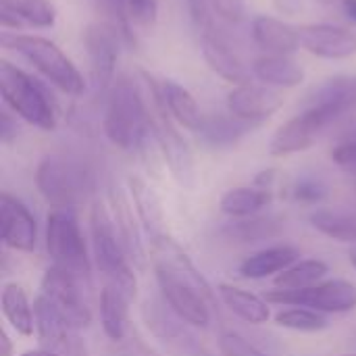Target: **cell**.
<instances>
[{"mask_svg": "<svg viewBox=\"0 0 356 356\" xmlns=\"http://www.w3.org/2000/svg\"><path fill=\"white\" fill-rule=\"evenodd\" d=\"M102 127L108 142L121 150H136L144 144L152 121L134 79L121 75L111 86Z\"/></svg>", "mask_w": 356, "mask_h": 356, "instance_id": "cell-1", "label": "cell"}, {"mask_svg": "<svg viewBox=\"0 0 356 356\" xmlns=\"http://www.w3.org/2000/svg\"><path fill=\"white\" fill-rule=\"evenodd\" d=\"M4 48L15 50L21 58H25L46 81L69 96H79L86 90L83 75L73 65V60L50 40L42 35L27 33H8L0 35Z\"/></svg>", "mask_w": 356, "mask_h": 356, "instance_id": "cell-2", "label": "cell"}, {"mask_svg": "<svg viewBox=\"0 0 356 356\" xmlns=\"http://www.w3.org/2000/svg\"><path fill=\"white\" fill-rule=\"evenodd\" d=\"M90 223H92L94 261L104 277V284L117 288L134 302L138 296V280L134 275L129 257L117 234L113 213H108L104 204H94Z\"/></svg>", "mask_w": 356, "mask_h": 356, "instance_id": "cell-3", "label": "cell"}, {"mask_svg": "<svg viewBox=\"0 0 356 356\" xmlns=\"http://www.w3.org/2000/svg\"><path fill=\"white\" fill-rule=\"evenodd\" d=\"M0 94L6 106L29 125L52 131L56 115L46 86L8 60H0Z\"/></svg>", "mask_w": 356, "mask_h": 356, "instance_id": "cell-4", "label": "cell"}, {"mask_svg": "<svg viewBox=\"0 0 356 356\" xmlns=\"http://www.w3.org/2000/svg\"><path fill=\"white\" fill-rule=\"evenodd\" d=\"M35 184L50 207L73 211L90 192L92 175L86 165L71 156L48 154L38 165Z\"/></svg>", "mask_w": 356, "mask_h": 356, "instance_id": "cell-5", "label": "cell"}, {"mask_svg": "<svg viewBox=\"0 0 356 356\" xmlns=\"http://www.w3.org/2000/svg\"><path fill=\"white\" fill-rule=\"evenodd\" d=\"M46 248L52 265L79 282L90 277V257L79 223L69 209H52L46 221Z\"/></svg>", "mask_w": 356, "mask_h": 356, "instance_id": "cell-6", "label": "cell"}, {"mask_svg": "<svg viewBox=\"0 0 356 356\" xmlns=\"http://www.w3.org/2000/svg\"><path fill=\"white\" fill-rule=\"evenodd\" d=\"M269 305L305 307L317 313H350L356 309V286L346 280H323L305 290H271L267 292Z\"/></svg>", "mask_w": 356, "mask_h": 356, "instance_id": "cell-7", "label": "cell"}, {"mask_svg": "<svg viewBox=\"0 0 356 356\" xmlns=\"http://www.w3.org/2000/svg\"><path fill=\"white\" fill-rule=\"evenodd\" d=\"M79 280L71 273L50 267L46 269L42 284H40V296L56 311V315L75 332L86 330L92 321V313L83 300V294L79 290Z\"/></svg>", "mask_w": 356, "mask_h": 356, "instance_id": "cell-8", "label": "cell"}, {"mask_svg": "<svg viewBox=\"0 0 356 356\" xmlns=\"http://www.w3.org/2000/svg\"><path fill=\"white\" fill-rule=\"evenodd\" d=\"M150 263L154 267L156 277H167L177 284H184L204 298L215 302V292L200 273V269L192 263L188 252L167 234H159L150 240Z\"/></svg>", "mask_w": 356, "mask_h": 356, "instance_id": "cell-9", "label": "cell"}, {"mask_svg": "<svg viewBox=\"0 0 356 356\" xmlns=\"http://www.w3.org/2000/svg\"><path fill=\"white\" fill-rule=\"evenodd\" d=\"M336 119L338 117L330 108L321 104H311L305 113L296 115L273 134L269 144L271 156H290L309 150L317 142L319 134Z\"/></svg>", "mask_w": 356, "mask_h": 356, "instance_id": "cell-10", "label": "cell"}, {"mask_svg": "<svg viewBox=\"0 0 356 356\" xmlns=\"http://www.w3.org/2000/svg\"><path fill=\"white\" fill-rule=\"evenodd\" d=\"M123 33L117 25L106 21H94L83 27L81 40L90 60V71L98 88L115 83V71L119 60V38Z\"/></svg>", "mask_w": 356, "mask_h": 356, "instance_id": "cell-11", "label": "cell"}, {"mask_svg": "<svg viewBox=\"0 0 356 356\" xmlns=\"http://www.w3.org/2000/svg\"><path fill=\"white\" fill-rule=\"evenodd\" d=\"M152 134L159 144V150L173 175V179L184 188L192 190L196 186V165H194V154L186 138L177 131L173 119L169 113L161 111L159 121L152 123Z\"/></svg>", "mask_w": 356, "mask_h": 356, "instance_id": "cell-12", "label": "cell"}, {"mask_svg": "<svg viewBox=\"0 0 356 356\" xmlns=\"http://www.w3.org/2000/svg\"><path fill=\"white\" fill-rule=\"evenodd\" d=\"M142 75L148 79V86L152 88V96H154L159 111L169 113V117L177 125H181L190 131L200 129L204 115L200 113V106L188 88H184L181 83H177L173 79H156L148 71H142Z\"/></svg>", "mask_w": 356, "mask_h": 356, "instance_id": "cell-13", "label": "cell"}, {"mask_svg": "<svg viewBox=\"0 0 356 356\" xmlns=\"http://www.w3.org/2000/svg\"><path fill=\"white\" fill-rule=\"evenodd\" d=\"M286 98L277 88H271L267 83H238L227 94V111L244 121L250 123H263L273 113H277L284 106Z\"/></svg>", "mask_w": 356, "mask_h": 356, "instance_id": "cell-14", "label": "cell"}, {"mask_svg": "<svg viewBox=\"0 0 356 356\" xmlns=\"http://www.w3.org/2000/svg\"><path fill=\"white\" fill-rule=\"evenodd\" d=\"M0 234L6 248L31 252L38 242V225L29 209L15 196L0 194Z\"/></svg>", "mask_w": 356, "mask_h": 356, "instance_id": "cell-15", "label": "cell"}, {"mask_svg": "<svg viewBox=\"0 0 356 356\" xmlns=\"http://www.w3.org/2000/svg\"><path fill=\"white\" fill-rule=\"evenodd\" d=\"M300 44L319 58L340 60L356 54V33L332 23L300 25Z\"/></svg>", "mask_w": 356, "mask_h": 356, "instance_id": "cell-16", "label": "cell"}, {"mask_svg": "<svg viewBox=\"0 0 356 356\" xmlns=\"http://www.w3.org/2000/svg\"><path fill=\"white\" fill-rule=\"evenodd\" d=\"M156 284H159L163 300L181 321H186L192 327H202V330L209 327L211 315H213L211 309L215 302L204 298L200 292L167 277H156Z\"/></svg>", "mask_w": 356, "mask_h": 356, "instance_id": "cell-17", "label": "cell"}, {"mask_svg": "<svg viewBox=\"0 0 356 356\" xmlns=\"http://www.w3.org/2000/svg\"><path fill=\"white\" fill-rule=\"evenodd\" d=\"M252 40L267 54H292L300 48V29L284 19L271 15H259L250 25Z\"/></svg>", "mask_w": 356, "mask_h": 356, "instance_id": "cell-18", "label": "cell"}, {"mask_svg": "<svg viewBox=\"0 0 356 356\" xmlns=\"http://www.w3.org/2000/svg\"><path fill=\"white\" fill-rule=\"evenodd\" d=\"M200 40H202V56L217 75H221L223 79L232 83L248 81V75H250L248 67L244 65L240 54L232 48V44L221 31L204 33L200 35Z\"/></svg>", "mask_w": 356, "mask_h": 356, "instance_id": "cell-19", "label": "cell"}, {"mask_svg": "<svg viewBox=\"0 0 356 356\" xmlns=\"http://www.w3.org/2000/svg\"><path fill=\"white\" fill-rule=\"evenodd\" d=\"M56 23V6L52 0H0V25L4 29H21L25 25L52 27Z\"/></svg>", "mask_w": 356, "mask_h": 356, "instance_id": "cell-20", "label": "cell"}, {"mask_svg": "<svg viewBox=\"0 0 356 356\" xmlns=\"http://www.w3.org/2000/svg\"><path fill=\"white\" fill-rule=\"evenodd\" d=\"M142 317H144L146 325L150 327V332H152L159 340H163V342H167L169 346L179 348V350H184V353H190V350L194 348V340L190 338V334H188L186 327H184L186 321H181V319L167 307L165 300H163V302H156V300L146 302L144 309H142Z\"/></svg>", "mask_w": 356, "mask_h": 356, "instance_id": "cell-21", "label": "cell"}, {"mask_svg": "<svg viewBox=\"0 0 356 356\" xmlns=\"http://www.w3.org/2000/svg\"><path fill=\"white\" fill-rule=\"evenodd\" d=\"M298 257H300L298 248L290 244L269 246L244 259L238 267V273L244 280H265L271 275H280L282 271L292 267L298 261Z\"/></svg>", "mask_w": 356, "mask_h": 356, "instance_id": "cell-22", "label": "cell"}, {"mask_svg": "<svg viewBox=\"0 0 356 356\" xmlns=\"http://www.w3.org/2000/svg\"><path fill=\"white\" fill-rule=\"evenodd\" d=\"M129 305H131V300L123 292L104 284V288L100 292V323H102L104 336L115 344L125 340L131 332Z\"/></svg>", "mask_w": 356, "mask_h": 356, "instance_id": "cell-23", "label": "cell"}, {"mask_svg": "<svg viewBox=\"0 0 356 356\" xmlns=\"http://www.w3.org/2000/svg\"><path fill=\"white\" fill-rule=\"evenodd\" d=\"M252 73L261 83L271 88H296L305 81V69L288 54H265L252 65Z\"/></svg>", "mask_w": 356, "mask_h": 356, "instance_id": "cell-24", "label": "cell"}, {"mask_svg": "<svg viewBox=\"0 0 356 356\" xmlns=\"http://www.w3.org/2000/svg\"><path fill=\"white\" fill-rule=\"evenodd\" d=\"M0 309L8 325L23 338L33 336L35 330V311L31 309V302L27 298V292L21 284L8 282L2 288L0 296Z\"/></svg>", "mask_w": 356, "mask_h": 356, "instance_id": "cell-25", "label": "cell"}, {"mask_svg": "<svg viewBox=\"0 0 356 356\" xmlns=\"http://www.w3.org/2000/svg\"><path fill=\"white\" fill-rule=\"evenodd\" d=\"M219 298L221 302L234 313L238 315L242 321L250 323V325H263L269 321L271 311H269V302L267 298H261L252 292H246L238 286L232 284H219L217 286Z\"/></svg>", "mask_w": 356, "mask_h": 356, "instance_id": "cell-26", "label": "cell"}, {"mask_svg": "<svg viewBox=\"0 0 356 356\" xmlns=\"http://www.w3.org/2000/svg\"><path fill=\"white\" fill-rule=\"evenodd\" d=\"M127 186H129V194H131V202H134L138 221L144 225V229L150 234V238L165 234L163 232L165 213H163V204H161L159 194L140 177H129Z\"/></svg>", "mask_w": 356, "mask_h": 356, "instance_id": "cell-27", "label": "cell"}, {"mask_svg": "<svg viewBox=\"0 0 356 356\" xmlns=\"http://www.w3.org/2000/svg\"><path fill=\"white\" fill-rule=\"evenodd\" d=\"M252 127H257V123L244 121L236 115H213V117H204L198 134L202 136V140L215 148H227L238 144Z\"/></svg>", "mask_w": 356, "mask_h": 356, "instance_id": "cell-28", "label": "cell"}, {"mask_svg": "<svg viewBox=\"0 0 356 356\" xmlns=\"http://www.w3.org/2000/svg\"><path fill=\"white\" fill-rule=\"evenodd\" d=\"M271 190L261 188V186H240V188H232L227 190L221 200L219 207L225 215L234 217V219H246V217H254L257 213H261L269 202H271Z\"/></svg>", "mask_w": 356, "mask_h": 356, "instance_id": "cell-29", "label": "cell"}, {"mask_svg": "<svg viewBox=\"0 0 356 356\" xmlns=\"http://www.w3.org/2000/svg\"><path fill=\"white\" fill-rule=\"evenodd\" d=\"M113 221L117 227V234L121 238V244L129 257V261H134L138 267L146 265V254H144V244L140 240V227L136 225L134 219V211L129 207V202L121 196V194H113Z\"/></svg>", "mask_w": 356, "mask_h": 356, "instance_id": "cell-30", "label": "cell"}, {"mask_svg": "<svg viewBox=\"0 0 356 356\" xmlns=\"http://www.w3.org/2000/svg\"><path fill=\"white\" fill-rule=\"evenodd\" d=\"M284 229V219L269 215V217H246V219H236L232 221L223 234L234 240V242H242V244H257V242H265V240H273L282 234Z\"/></svg>", "mask_w": 356, "mask_h": 356, "instance_id": "cell-31", "label": "cell"}, {"mask_svg": "<svg viewBox=\"0 0 356 356\" xmlns=\"http://www.w3.org/2000/svg\"><path fill=\"white\" fill-rule=\"evenodd\" d=\"M313 104L330 108L336 117H342L356 108V75H340L319 88Z\"/></svg>", "mask_w": 356, "mask_h": 356, "instance_id": "cell-32", "label": "cell"}, {"mask_svg": "<svg viewBox=\"0 0 356 356\" xmlns=\"http://www.w3.org/2000/svg\"><path fill=\"white\" fill-rule=\"evenodd\" d=\"M327 273H330L327 263L319 259H307V261H296L292 267L275 275L273 284L275 290H305L321 284Z\"/></svg>", "mask_w": 356, "mask_h": 356, "instance_id": "cell-33", "label": "cell"}, {"mask_svg": "<svg viewBox=\"0 0 356 356\" xmlns=\"http://www.w3.org/2000/svg\"><path fill=\"white\" fill-rule=\"evenodd\" d=\"M311 225L319 234L327 236L330 240L344 242V244H356V215L319 209L311 215Z\"/></svg>", "mask_w": 356, "mask_h": 356, "instance_id": "cell-34", "label": "cell"}, {"mask_svg": "<svg viewBox=\"0 0 356 356\" xmlns=\"http://www.w3.org/2000/svg\"><path fill=\"white\" fill-rule=\"evenodd\" d=\"M275 325L298 334H319L330 327V321L323 313L305 307H290L275 315Z\"/></svg>", "mask_w": 356, "mask_h": 356, "instance_id": "cell-35", "label": "cell"}, {"mask_svg": "<svg viewBox=\"0 0 356 356\" xmlns=\"http://www.w3.org/2000/svg\"><path fill=\"white\" fill-rule=\"evenodd\" d=\"M186 8H188V15H190L192 23L200 31V35L221 31L219 25H217L219 15L215 10L213 0H186Z\"/></svg>", "mask_w": 356, "mask_h": 356, "instance_id": "cell-36", "label": "cell"}, {"mask_svg": "<svg viewBox=\"0 0 356 356\" xmlns=\"http://www.w3.org/2000/svg\"><path fill=\"white\" fill-rule=\"evenodd\" d=\"M219 350L223 356H267L259 350L250 340L240 336L238 332H225L219 338Z\"/></svg>", "mask_w": 356, "mask_h": 356, "instance_id": "cell-37", "label": "cell"}, {"mask_svg": "<svg viewBox=\"0 0 356 356\" xmlns=\"http://www.w3.org/2000/svg\"><path fill=\"white\" fill-rule=\"evenodd\" d=\"M292 196L298 202H305V204H319L327 196V188H325L323 181L315 179V177H305L294 186Z\"/></svg>", "mask_w": 356, "mask_h": 356, "instance_id": "cell-38", "label": "cell"}, {"mask_svg": "<svg viewBox=\"0 0 356 356\" xmlns=\"http://www.w3.org/2000/svg\"><path fill=\"white\" fill-rule=\"evenodd\" d=\"M115 356H159L136 332H129V336L121 342H117Z\"/></svg>", "mask_w": 356, "mask_h": 356, "instance_id": "cell-39", "label": "cell"}, {"mask_svg": "<svg viewBox=\"0 0 356 356\" xmlns=\"http://www.w3.org/2000/svg\"><path fill=\"white\" fill-rule=\"evenodd\" d=\"M219 19L240 23L246 17V0H213Z\"/></svg>", "mask_w": 356, "mask_h": 356, "instance_id": "cell-40", "label": "cell"}, {"mask_svg": "<svg viewBox=\"0 0 356 356\" xmlns=\"http://www.w3.org/2000/svg\"><path fill=\"white\" fill-rule=\"evenodd\" d=\"M332 159H334V163L338 167H342V169H346L353 175H356V140L336 146L334 152H332Z\"/></svg>", "mask_w": 356, "mask_h": 356, "instance_id": "cell-41", "label": "cell"}, {"mask_svg": "<svg viewBox=\"0 0 356 356\" xmlns=\"http://www.w3.org/2000/svg\"><path fill=\"white\" fill-rule=\"evenodd\" d=\"M19 134V125L17 119H13L6 111L0 113V140L2 144H10Z\"/></svg>", "mask_w": 356, "mask_h": 356, "instance_id": "cell-42", "label": "cell"}, {"mask_svg": "<svg viewBox=\"0 0 356 356\" xmlns=\"http://www.w3.org/2000/svg\"><path fill=\"white\" fill-rule=\"evenodd\" d=\"M275 6L286 15H296L302 8V0H275Z\"/></svg>", "mask_w": 356, "mask_h": 356, "instance_id": "cell-43", "label": "cell"}, {"mask_svg": "<svg viewBox=\"0 0 356 356\" xmlns=\"http://www.w3.org/2000/svg\"><path fill=\"white\" fill-rule=\"evenodd\" d=\"M0 356H13V342L4 330L0 332Z\"/></svg>", "mask_w": 356, "mask_h": 356, "instance_id": "cell-44", "label": "cell"}, {"mask_svg": "<svg viewBox=\"0 0 356 356\" xmlns=\"http://www.w3.org/2000/svg\"><path fill=\"white\" fill-rule=\"evenodd\" d=\"M340 6H342V10L346 13V17L356 23V0H342Z\"/></svg>", "mask_w": 356, "mask_h": 356, "instance_id": "cell-45", "label": "cell"}, {"mask_svg": "<svg viewBox=\"0 0 356 356\" xmlns=\"http://www.w3.org/2000/svg\"><path fill=\"white\" fill-rule=\"evenodd\" d=\"M21 356H58V355H54V353H48V350H31V353H25V355H21Z\"/></svg>", "mask_w": 356, "mask_h": 356, "instance_id": "cell-46", "label": "cell"}, {"mask_svg": "<svg viewBox=\"0 0 356 356\" xmlns=\"http://www.w3.org/2000/svg\"><path fill=\"white\" fill-rule=\"evenodd\" d=\"M350 263H353V267H355V271H356V248L350 252Z\"/></svg>", "mask_w": 356, "mask_h": 356, "instance_id": "cell-47", "label": "cell"}, {"mask_svg": "<svg viewBox=\"0 0 356 356\" xmlns=\"http://www.w3.org/2000/svg\"><path fill=\"white\" fill-rule=\"evenodd\" d=\"M321 2H325V4H334V2H342V0H321Z\"/></svg>", "mask_w": 356, "mask_h": 356, "instance_id": "cell-48", "label": "cell"}, {"mask_svg": "<svg viewBox=\"0 0 356 356\" xmlns=\"http://www.w3.org/2000/svg\"><path fill=\"white\" fill-rule=\"evenodd\" d=\"M344 356H356V355H344Z\"/></svg>", "mask_w": 356, "mask_h": 356, "instance_id": "cell-49", "label": "cell"}, {"mask_svg": "<svg viewBox=\"0 0 356 356\" xmlns=\"http://www.w3.org/2000/svg\"><path fill=\"white\" fill-rule=\"evenodd\" d=\"M355 340H356V338H355Z\"/></svg>", "mask_w": 356, "mask_h": 356, "instance_id": "cell-50", "label": "cell"}]
</instances>
